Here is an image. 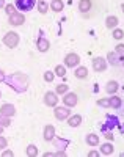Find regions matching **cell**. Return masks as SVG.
Here are the masks:
<instances>
[{"instance_id":"cell-41","label":"cell","mask_w":124,"mask_h":157,"mask_svg":"<svg viewBox=\"0 0 124 157\" xmlns=\"http://www.w3.org/2000/svg\"><path fill=\"white\" fill-rule=\"evenodd\" d=\"M3 129H5V127H3L2 124H0V135H2V134H3Z\"/></svg>"},{"instance_id":"cell-32","label":"cell","mask_w":124,"mask_h":157,"mask_svg":"<svg viewBox=\"0 0 124 157\" xmlns=\"http://www.w3.org/2000/svg\"><path fill=\"white\" fill-rule=\"evenodd\" d=\"M6 146H8V140H6V138H5L3 135H0V149L3 151V149H5Z\"/></svg>"},{"instance_id":"cell-16","label":"cell","mask_w":124,"mask_h":157,"mask_svg":"<svg viewBox=\"0 0 124 157\" xmlns=\"http://www.w3.org/2000/svg\"><path fill=\"white\" fill-rule=\"evenodd\" d=\"M119 90V83L116 82V80H108L107 82V85H105V93L107 94H116V91Z\"/></svg>"},{"instance_id":"cell-44","label":"cell","mask_w":124,"mask_h":157,"mask_svg":"<svg viewBox=\"0 0 124 157\" xmlns=\"http://www.w3.org/2000/svg\"><path fill=\"white\" fill-rule=\"evenodd\" d=\"M119 155H121V157H124V151H122V152H121V154H119Z\"/></svg>"},{"instance_id":"cell-40","label":"cell","mask_w":124,"mask_h":157,"mask_svg":"<svg viewBox=\"0 0 124 157\" xmlns=\"http://www.w3.org/2000/svg\"><path fill=\"white\" fill-rule=\"evenodd\" d=\"M44 155H46V157H49V155H53V152H52V151H46V152H44Z\"/></svg>"},{"instance_id":"cell-23","label":"cell","mask_w":124,"mask_h":157,"mask_svg":"<svg viewBox=\"0 0 124 157\" xmlns=\"http://www.w3.org/2000/svg\"><path fill=\"white\" fill-rule=\"evenodd\" d=\"M113 152H115V148H113L112 143H102V145H101V154H104V155H112Z\"/></svg>"},{"instance_id":"cell-1","label":"cell","mask_w":124,"mask_h":157,"mask_svg":"<svg viewBox=\"0 0 124 157\" xmlns=\"http://www.w3.org/2000/svg\"><path fill=\"white\" fill-rule=\"evenodd\" d=\"M6 80H8V85L11 88H14L17 93H22V91H25L27 88H29V78L21 72L11 74L10 77H6Z\"/></svg>"},{"instance_id":"cell-8","label":"cell","mask_w":124,"mask_h":157,"mask_svg":"<svg viewBox=\"0 0 124 157\" xmlns=\"http://www.w3.org/2000/svg\"><path fill=\"white\" fill-rule=\"evenodd\" d=\"M36 6V0H16V8L21 10L22 13L32 11Z\"/></svg>"},{"instance_id":"cell-39","label":"cell","mask_w":124,"mask_h":157,"mask_svg":"<svg viewBox=\"0 0 124 157\" xmlns=\"http://www.w3.org/2000/svg\"><path fill=\"white\" fill-rule=\"evenodd\" d=\"M5 5H6L5 0H0V10H3V8H5Z\"/></svg>"},{"instance_id":"cell-35","label":"cell","mask_w":124,"mask_h":157,"mask_svg":"<svg viewBox=\"0 0 124 157\" xmlns=\"http://www.w3.org/2000/svg\"><path fill=\"white\" fill-rule=\"evenodd\" d=\"M5 80H6V74H5V71H3V69H0V83L5 82Z\"/></svg>"},{"instance_id":"cell-6","label":"cell","mask_w":124,"mask_h":157,"mask_svg":"<svg viewBox=\"0 0 124 157\" xmlns=\"http://www.w3.org/2000/svg\"><path fill=\"white\" fill-rule=\"evenodd\" d=\"M25 22V14L22 11H14L13 14L8 16V24L13 25V27H21Z\"/></svg>"},{"instance_id":"cell-29","label":"cell","mask_w":124,"mask_h":157,"mask_svg":"<svg viewBox=\"0 0 124 157\" xmlns=\"http://www.w3.org/2000/svg\"><path fill=\"white\" fill-rule=\"evenodd\" d=\"M0 124H2L3 127H8L11 124V118L6 116V115H3V113H0Z\"/></svg>"},{"instance_id":"cell-31","label":"cell","mask_w":124,"mask_h":157,"mask_svg":"<svg viewBox=\"0 0 124 157\" xmlns=\"http://www.w3.org/2000/svg\"><path fill=\"white\" fill-rule=\"evenodd\" d=\"M5 13H6V14L10 16V14H13V13H14V11H17V8H16V5H13V3H6L5 5Z\"/></svg>"},{"instance_id":"cell-10","label":"cell","mask_w":124,"mask_h":157,"mask_svg":"<svg viewBox=\"0 0 124 157\" xmlns=\"http://www.w3.org/2000/svg\"><path fill=\"white\" fill-rule=\"evenodd\" d=\"M36 49L38 52H41V54H46V52L50 49V43H49V39L46 36H39L36 39Z\"/></svg>"},{"instance_id":"cell-24","label":"cell","mask_w":124,"mask_h":157,"mask_svg":"<svg viewBox=\"0 0 124 157\" xmlns=\"http://www.w3.org/2000/svg\"><path fill=\"white\" fill-rule=\"evenodd\" d=\"M68 68L64 66V64H57V66H55V69H53V72H55V75L57 77H64L66 75V71Z\"/></svg>"},{"instance_id":"cell-18","label":"cell","mask_w":124,"mask_h":157,"mask_svg":"<svg viewBox=\"0 0 124 157\" xmlns=\"http://www.w3.org/2000/svg\"><path fill=\"white\" fill-rule=\"evenodd\" d=\"M110 101V109H113V110H118L122 107V99L116 94H112V98H108Z\"/></svg>"},{"instance_id":"cell-13","label":"cell","mask_w":124,"mask_h":157,"mask_svg":"<svg viewBox=\"0 0 124 157\" xmlns=\"http://www.w3.org/2000/svg\"><path fill=\"white\" fill-rule=\"evenodd\" d=\"M0 113H3V115H6V116H10V118H13L16 115V107L13 105V104H10V102H5L2 107H0Z\"/></svg>"},{"instance_id":"cell-25","label":"cell","mask_w":124,"mask_h":157,"mask_svg":"<svg viewBox=\"0 0 124 157\" xmlns=\"http://www.w3.org/2000/svg\"><path fill=\"white\" fill-rule=\"evenodd\" d=\"M25 154L29 155V157H36V155L39 154L38 146H36V145H29V146H27V149H25Z\"/></svg>"},{"instance_id":"cell-21","label":"cell","mask_w":124,"mask_h":157,"mask_svg":"<svg viewBox=\"0 0 124 157\" xmlns=\"http://www.w3.org/2000/svg\"><path fill=\"white\" fill-rule=\"evenodd\" d=\"M49 5H50V10L53 13H60V11L64 10V2L63 0H50Z\"/></svg>"},{"instance_id":"cell-3","label":"cell","mask_w":124,"mask_h":157,"mask_svg":"<svg viewBox=\"0 0 124 157\" xmlns=\"http://www.w3.org/2000/svg\"><path fill=\"white\" fill-rule=\"evenodd\" d=\"M80 55L79 54H76V52H69V54H66V57H64V60H63V63H64V66L66 68H71V69H76L79 64H80Z\"/></svg>"},{"instance_id":"cell-27","label":"cell","mask_w":124,"mask_h":157,"mask_svg":"<svg viewBox=\"0 0 124 157\" xmlns=\"http://www.w3.org/2000/svg\"><path fill=\"white\" fill-rule=\"evenodd\" d=\"M112 36H113V39H116V41H119V39H122L124 38V30H121V29H113L112 30Z\"/></svg>"},{"instance_id":"cell-12","label":"cell","mask_w":124,"mask_h":157,"mask_svg":"<svg viewBox=\"0 0 124 157\" xmlns=\"http://www.w3.org/2000/svg\"><path fill=\"white\" fill-rule=\"evenodd\" d=\"M43 138L46 141H52L55 138V126H52V124L44 126V129H43Z\"/></svg>"},{"instance_id":"cell-19","label":"cell","mask_w":124,"mask_h":157,"mask_svg":"<svg viewBox=\"0 0 124 157\" xmlns=\"http://www.w3.org/2000/svg\"><path fill=\"white\" fill-rule=\"evenodd\" d=\"M118 24H119V19H118L116 16H107V17H105V27H107L108 30L116 29Z\"/></svg>"},{"instance_id":"cell-4","label":"cell","mask_w":124,"mask_h":157,"mask_svg":"<svg viewBox=\"0 0 124 157\" xmlns=\"http://www.w3.org/2000/svg\"><path fill=\"white\" fill-rule=\"evenodd\" d=\"M53 115L58 121H66L72 113H71V107H66V105H57L53 107Z\"/></svg>"},{"instance_id":"cell-5","label":"cell","mask_w":124,"mask_h":157,"mask_svg":"<svg viewBox=\"0 0 124 157\" xmlns=\"http://www.w3.org/2000/svg\"><path fill=\"white\" fill-rule=\"evenodd\" d=\"M91 68H93L94 72H105V69L108 68L107 58H104V57H94L93 61H91Z\"/></svg>"},{"instance_id":"cell-38","label":"cell","mask_w":124,"mask_h":157,"mask_svg":"<svg viewBox=\"0 0 124 157\" xmlns=\"http://www.w3.org/2000/svg\"><path fill=\"white\" fill-rule=\"evenodd\" d=\"M105 138H107V140H113V134H112V132H107V134H105Z\"/></svg>"},{"instance_id":"cell-33","label":"cell","mask_w":124,"mask_h":157,"mask_svg":"<svg viewBox=\"0 0 124 157\" xmlns=\"http://www.w3.org/2000/svg\"><path fill=\"white\" fill-rule=\"evenodd\" d=\"M115 52L118 55H121V57H124V44H118L116 47H115Z\"/></svg>"},{"instance_id":"cell-20","label":"cell","mask_w":124,"mask_h":157,"mask_svg":"<svg viewBox=\"0 0 124 157\" xmlns=\"http://www.w3.org/2000/svg\"><path fill=\"white\" fill-rule=\"evenodd\" d=\"M74 75H76V78H80V80H83V78H87L88 77V68H85V66H79L74 69Z\"/></svg>"},{"instance_id":"cell-15","label":"cell","mask_w":124,"mask_h":157,"mask_svg":"<svg viewBox=\"0 0 124 157\" xmlns=\"http://www.w3.org/2000/svg\"><path fill=\"white\" fill-rule=\"evenodd\" d=\"M68 126L69 127H79L80 124H82V121H83V118H82V115H71L69 118H68Z\"/></svg>"},{"instance_id":"cell-45","label":"cell","mask_w":124,"mask_h":157,"mask_svg":"<svg viewBox=\"0 0 124 157\" xmlns=\"http://www.w3.org/2000/svg\"><path fill=\"white\" fill-rule=\"evenodd\" d=\"M0 98H2V91H0Z\"/></svg>"},{"instance_id":"cell-28","label":"cell","mask_w":124,"mask_h":157,"mask_svg":"<svg viewBox=\"0 0 124 157\" xmlns=\"http://www.w3.org/2000/svg\"><path fill=\"white\" fill-rule=\"evenodd\" d=\"M96 104H98L99 107H102V109H110V101H108V98H101V99L96 101Z\"/></svg>"},{"instance_id":"cell-34","label":"cell","mask_w":124,"mask_h":157,"mask_svg":"<svg viewBox=\"0 0 124 157\" xmlns=\"http://www.w3.org/2000/svg\"><path fill=\"white\" fill-rule=\"evenodd\" d=\"M2 155H3V157H11V155H14V152H13L11 149H6V148H5L3 152H2Z\"/></svg>"},{"instance_id":"cell-22","label":"cell","mask_w":124,"mask_h":157,"mask_svg":"<svg viewBox=\"0 0 124 157\" xmlns=\"http://www.w3.org/2000/svg\"><path fill=\"white\" fill-rule=\"evenodd\" d=\"M36 8H38V13L46 14V13L50 10V5L47 3V0H38V2H36Z\"/></svg>"},{"instance_id":"cell-37","label":"cell","mask_w":124,"mask_h":157,"mask_svg":"<svg viewBox=\"0 0 124 157\" xmlns=\"http://www.w3.org/2000/svg\"><path fill=\"white\" fill-rule=\"evenodd\" d=\"M53 155H66V152H64V149H60L57 152H53Z\"/></svg>"},{"instance_id":"cell-9","label":"cell","mask_w":124,"mask_h":157,"mask_svg":"<svg viewBox=\"0 0 124 157\" xmlns=\"http://www.w3.org/2000/svg\"><path fill=\"white\" fill-rule=\"evenodd\" d=\"M77 102H79V98L76 93H72V91H68V93L63 94V105L66 107H76L77 105Z\"/></svg>"},{"instance_id":"cell-30","label":"cell","mask_w":124,"mask_h":157,"mask_svg":"<svg viewBox=\"0 0 124 157\" xmlns=\"http://www.w3.org/2000/svg\"><path fill=\"white\" fill-rule=\"evenodd\" d=\"M43 77H44V82L50 83V82H53V78L57 77V75H55V72H53V71H46Z\"/></svg>"},{"instance_id":"cell-17","label":"cell","mask_w":124,"mask_h":157,"mask_svg":"<svg viewBox=\"0 0 124 157\" xmlns=\"http://www.w3.org/2000/svg\"><path fill=\"white\" fill-rule=\"evenodd\" d=\"M85 143H87L88 146H93V148L99 146V143H101L99 135H96V134H88V135L85 137Z\"/></svg>"},{"instance_id":"cell-2","label":"cell","mask_w":124,"mask_h":157,"mask_svg":"<svg viewBox=\"0 0 124 157\" xmlns=\"http://www.w3.org/2000/svg\"><path fill=\"white\" fill-rule=\"evenodd\" d=\"M19 41H21V38H19V33H16V32H8L3 36V44L6 47H10V49L17 47L19 46Z\"/></svg>"},{"instance_id":"cell-14","label":"cell","mask_w":124,"mask_h":157,"mask_svg":"<svg viewBox=\"0 0 124 157\" xmlns=\"http://www.w3.org/2000/svg\"><path fill=\"white\" fill-rule=\"evenodd\" d=\"M77 8H79V11L82 13V14H87V13H90V10L93 8V2L91 0H79Z\"/></svg>"},{"instance_id":"cell-43","label":"cell","mask_w":124,"mask_h":157,"mask_svg":"<svg viewBox=\"0 0 124 157\" xmlns=\"http://www.w3.org/2000/svg\"><path fill=\"white\" fill-rule=\"evenodd\" d=\"M121 64H122V68H124V58H122V61H121Z\"/></svg>"},{"instance_id":"cell-36","label":"cell","mask_w":124,"mask_h":157,"mask_svg":"<svg viewBox=\"0 0 124 157\" xmlns=\"http://www.w3.org/2000/svg\"><path fill=\"white\" fill-rule=\"evenodd\" d=\"M99 154H101V152H99V151H96V149H91V151L88 152V155H90V157H98Z\"/></svg>"},{"instance_id":"cell-11","label":"cell","mask_w":124,"mask_h":157,"mask_svg":"<svg viewBox=\"0 0 124 157\" xmlns=\"http://www.w3.org/2000/svg\"><path fill=\"white\" fill-rule=\"evenodd\" d=\"M107 63L110 64V66H119V64H121V61H122V58L124 57H121V55H118L116 54V52L113 50V52H108V54H107Z\"/></svg>"},{"instance_id":"cell-7","label":"cell","mask_w":124,"mask_h":157,"mask_svg":"<svg viewBox=\"0 0 124 157\" xmlns=\"http://www.w3.org/2000/svg\"><path fill=\"white\" fill-rule=\"evenodd\" d=\"M43 102H44V105L53 109V107L58 105L60 98H58V94L55 93V91H46V94H44V98H43Z\"/></svg>"},{"instance_id":"cell-26","label":"cell","mask_w":124,"mask_h":157,"mask_svg":"<svg viewBox=\"0 0 124 157\" xmlns=\"http://www.w3.org/2000/svg\"><path fill=\"white\" fill-rule=\"evenodd\" d=\"M69 91V85H66V83H60L57 85V88H55V93H57L58 96H63L64 93H68Z\"/></svg>"},{"instance_id":"cell-42","label":"cell","mask_w":124,"mask_h":157,"mask_svg":"<svg viewBox=\"0 0 124 157\" xmlns=\"http://www.w3.org/2000/svg\"><path fill=\"white\" fill-rule=\"evenodd\" d=\"M121 11H122V13H124V3H122V5H121Z\"/></svg>"}]
</instances>
